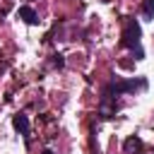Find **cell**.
Masks as SVG:
<instances>
[{"mask_svg": "<svg viewBox=\"0 0 154 154\" xmlns=\"http://www.w3.org/2000/svg\"><path fill=\"white\" fill-rule=\"evenodd\" d=\"M120 38H123V46H125V48H130V51L135 53V58H137V60H142V58H144L142 41H140V38H142V29H140L137 19H125V26H123Z\"/></svg>", "mask_w": 154, "mask_h": 154, "instance_id": "1", "label": "cell"}, {"mask_svg": "<svg viewBox=\"0 0 154 154\" xmlns=\"http://www.w3.org/2000/svg\"><path fill=\"white\" fill-rule=\"evenodd\" d=\"M147 89V79L144 77H137V79H125V82H113L111 87L103 89V96L101 99H116L120 94H128V91H144Z\"/></svg>", "mask_w": 154, "mask_h": 154, "instance_id": "2", "label": "cell"}, {"mask_svg": "<svg viewBox=\"0 0 154 154\" xmlns=\"http://www.w3.org/2000/svg\"><path fill=\"white\" fill-rule=\"evenodd\" d=\"M17 14H19V19H24L26 24H36V22H38V17H36L34 7H29V5H22V7L17 10Z\"/></svg>", "mask_w": 154, "mask_h": 154, "instance_id": "3", "label": "cell"}, {"mask_svg": "<svg viewBox=\"0 0 154 154\" xmlns=\"http://www.w3.org/2000/svg\"><path fill=\"white\" fill-rule=\"evenodd\" d=\"M12 125H14V130H17V132L29 135V118H26L24 113H17V116L12 118Z\"/></svg>", "mask_w": 154, "mask_h": 154, "instance_id": "4", "label": "cell"}, {"mask_svg": "<svg viewBox=\"0 0 154 154\" xmlns=\"http://www.w3.org/2000/svg\"><path fill=\"white\" fill-rule=\"evenodd\" d=\"M123 149H125V154H132V152H140V149H142V140L132 135V137H128V140H125V144H123Z\"/></svg>", "mask_w": 154, "mask_h": 154, "instance_id": "5", "label": "cell"}, {"mask_svg": "<svg viewBox=\"0 0 154 154\" xmlns=\"http://www.w3.org/2000/svg\"><path fill=\"white\" fill-rule=\"evenodd\" d=\"M142 14H144V19H154V0L142 2Z\"/></svg>", "mask_w": 154, "mask_h": 154, "instance_id": "6", "label": "cell"}, {"mask_svg": "<svg viewBox=\"0 0 154 154\" xmlns=\"http://www.w3.org/2000/svg\"><path fill=\"white\" fill-rule=\"evenodd\" d=\"M53 65H55V67H63V65H65L63 55H53Z\"/></svg>", "mask_w": 154, "mask_h": 154, "instance_id": "7", "label": "cell"}, {"mask_svg": "<svg viewBox=\"0 0 154 154\" xmlns=\"http://www.w3.org/2000/svg\"><path fill=\"white\" fill-rule=\"evenodd\" d=\"M41 154H53V152H51V149H43V152H41Z\"/></svg>", "mask_w": 154, "mask_h": 154, "instance_id": "8", "label": "cell"}]
</instances>
